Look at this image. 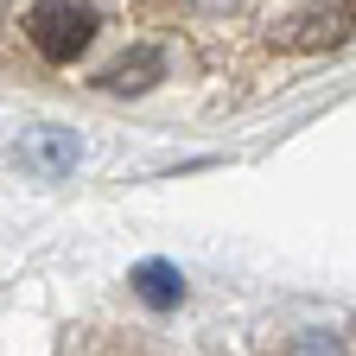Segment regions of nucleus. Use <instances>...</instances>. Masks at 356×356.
<instances>
[{"instance_id":"f257e3e1","label":"nucleus","mask_w":356,"mask_h":356,"mask_svg":"<svg viewBox=\"0 0 356 356\" xmlns=\"http://www.w3.org/2000/svg\"><path fill=\"white\" fill-rule=\"evenodd\" d=\"M26 38L44 64H76L96 38V7L89 0H38L26 13Z\"/></svg>"},{"instance_id":"f03ea898","label":"nucleus","mask_w":356,"mask_h":356,"mask_svg":"<svg viewBox=\"0 0 356 356\" xmlns=\"http://www.w3.org/2000/svg\"><path fill=\"white\" fill-rule=\"evenodd\" d=\"M76 134H64V127H38V134H26L19 140V165L26 172H44V178H64L70 165H76Z\"/></svg>"},{"instance_id":"7ed1b4c3","label":"nucleus","mask_w":356,"mask_h":356,"mask_svg":"<svg viewBox=\"0 0 356 356\" xmlns=\"http://www.w3.org/2000/svg\"><path fill=\"white\" fill-rule=\"evenodd\" d=\"M127 286H134V299H140V305H153V312L185 305V274H178L172 261H140V267L127 274Z\"/></svg>"},{"instance_id":"20e7f679","label":"nucleus","mask_w":356,"mask_h":356,"mask_svg":"<svg viewBox=\"0 0 356 356\" xmlns=\"http://www.w3.org/2000/svg\"><path fill=\"white\" fill-rule=\"evenodd\" d=\"M153 76H159V51H134L127 64H115L102 76V89H121V96H127V89H147Z\"/></svg>"},{"instance_id":"39448f33","label":"nucleus","mask_w":356,"mask_h":356,"mask_svg":"<svg viewBox=\"0 0 356 356\" xmlns=\"http://www.w3.org/2000/svg\"><path fill=\"white\" fill-rule=\"evenodd\" d=\"M286 356H343V343H337L331 331H305V337H293Z\"/></svg>"}]
</instances>
